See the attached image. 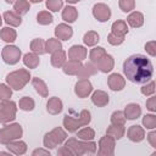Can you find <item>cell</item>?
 Returning <instances> with one entry per match:
<instances>
[{"instance_id":"7c38bea8","label":"cell","mask_w":156,"mask_h":156,"mask_svg":"<svg viewBox=\"0 0 156 156\" xmlns=\"http://www.w3.org/2000/svg\"><path fill=\"white\" fill-rule=\"evenodd\" d=\"M107 85L113 91H121L126 87V79L119 73H112L107 78Z\"/></svg>"},{"instance_id":"ee69618b","label":"cell","mask_w":156,"mask_h":156,"mask_svg":"<svg viewBox=\"0 0 156 156\" xmlns=\"http://www.w3.org/2000/svg\"><path fill=\"white\" fill-rule=\"evenodd\" d=\"M118 6L123 12H130L135 7V0H119Z\"/></svg>"},{"instance_id":"277c9868","label":"cell","mask_w":156,"mask_h":156,"mask_svg":"<svg viewBox=\"0 0 156 156\" xmlns=\"http://www.w3.org/2000/svg\"><path fill=\"white\" fill-rule=\"evenodd\" d=\"M30 79V73L26 68H20L10 72L6 76V84L13 90H21Z\"/></svg>"},{"instance_id":"1f68e13d","label":"cell","mask_w":156,"mask_h":156,"mask_svg":"<svg viewBox=\"0 0 156 156\" xmlns=\"http://www.w3.org/2000/svg\"><path fill=\"white\" fill-rule=\"evenodd\" d=\"M29 9H30V2L28 0H17L13 4V11L20 16L26 15L29 11Z\"/></svg>"},{"instance_id":"7dc6e473","label":"cell","mask_w":156,"mask_h":156,"mask_svg":"<svg viewBox=\"0 0 156 156\" xmlns=\"http://www.w3.org/2000/svg\"><path fill=\"white\" fill-rule=\"evenodd\" d=\"M145 50L146 52L150 55V56H156V41L155 40H151V41H147L145 44Z\"/></svg>"},{"instance_id":"db71d44e","label":"cell","mask_w":156,"mask_h":156,"mask_svg":"<svg viewBox=\"0 0 156 156\" xmlns=\"http://www.w3.org/2000/svg\"><path fill=\"white\" fill-rule=\"evenodd\" d=\"M29 2H33V4H38V2H41L43 0H28Z\"/></svg>"},{"instance_id":"b9f144b4","label":"cell","mask_w":156,"mask_h":156,"mask_svg":"<svg viewBox=\"0 0 156 156\" xmlns=\"http://www.w3.org/2000/svg\"><path fill=\"white\" fill-rule=\"evenodd\" d=\"M48 10L52 11V12H57L62 9L63 6V0H46L45 2Z\"/></svg>"},{"instance_id":"ab89813d","label":"cell","mask_w":156,"mask_h":156,"mask_svg":"<svg viewBox=\"0 0 156 156\" xmlns=\"http://www.w3.org/2000/svg\"><path fill=\"white\" fill-rule=\"evenodd\" d=\"M143 126L146 129H155L156 128V116L152 113L145 115L143 117Z\"/></svg>"},{"instance_id":"60d3db41","label":"cell","mask_w":156,"mask_h":156,"mask_svg":"<svg viewBox=\"0 0 156 156\" xmlns=\"http://www.w3.org/2000/svg\"><path fill=\"white\" fill-rule=\"evenodd\" d=\"M126 123V117L123 111H115L111 115V124H119V126H124Z\"/></svg>"},{"instance_id":"7402d4cb","label":"cell","mask_w":156,"mask_h":156,"mask_svg":"<svg viewBox=\"0 0 156 156\" xmlns=\"http://www.w3.org/2000/svg\"><path fill=\"white\" fill-rule=\"evenodd\" d=\"M123 113H124L126 119L133 121V119H136V118L140 117V115H141V107H140L138 104L132 102V104H128V105L124 107Z\"/></svg>"},{"instance_id":"5bb4252c","label":"cell","mask_w":156,"mask_h":156,"mask_svg":"<svg viewBox=\"0 0 156 156\" xmlns=\"http://www.w3.org/2000/svg\"><path fill=\"white\" fill-rule=\"evenodd\" d=\"M127 136L133 143H140L145 138V130L140 126H130L127 130Z\"/></svg>"},{"instance_id":"d6a6232c","label":"cell","mask_w":156,"mask_h":156,"mask_svg":"<svg viewBox=\"0 0 156 156\" xmlns=\"http://www.w3.org/2000/svg\"><path fill=\"white\" fill-rule=\"evenodd\" d=\"M30 50L32 52L37 54V55H43L45 54V41L40 38L33 39L30 41Z\"/></svg>"},{"instance_id":"681fc988","label":"cell","mask_w":156,"mask_h":156,"mask_svg":"<svg viewBox=\"0 0 156 156\" xmlns=\"http://www.w3.org/2000/svg\"><path fill=\"white\" fill-rule=\"evenodd\" d=\"M147 141L150 143V145L154 149H156V132L155 130H152V132H150L147 134Z\"/></svg>"},{"instance_id":"83f0119b","label":"cell","mask_w":156,"mask_h":156,"mask_svg":"<svg viewBox=\"0 0 156 156\" xmlns=\"http://www.w3.org/2000/svg\"><path fill=\"white\" fill-rule=\"evenodd\" d=\"M62 20L65 22H68V23H73L77 18H78V11L76 7L73 6H69L67 5L63 10H62Z\"/></svg>"},{"instance_id":"44dd1931","label":"cell","mask_w":156,"mask_h":156,"mask_svg":"<svg viewBox=\"0 0 156 156\" xmlns=\"http://www.w3.org/2000/svg\"><path fill=\"white\" fill-rule=\"evenodd\" d=\"M6 146L9 149V152H12L15 155H23L27 152V144L20 139H16V140L7 143Z\"/></svg>"},{"instance_id":"e0dca14e","label":"cell","mask_w":156,"mask_h":156,"mask_svg":"<svg viewBox=\"0 0 156 156\" xmlns=\"http://www.w3.org/2000/svg\"><path fill=\"white\" fill-rule=\"evenodd\" d=\"M82 61H78V60H68L65 62V65L62 66V69H63V73L65 74H68V76H77V73L79 72V69L82 68Z\"/></svg>"},{"instance_id":"9f6ffc18","label":"cell","mask_w":156,"mask_h":156,"mask_svg":"<svg viewBox=\"0 0 156 156\" xmlns=\"http://www.w3.org/2000/svg\"><path fill=\"white\" fill-rule=\"evenodd\" d=\"M1 23H2V17L0 16V26H1Z\"/></svg>"},{"instance_id":"74e56055","label":"cell","mask_w":156,"mask_h":156,"mask_svg":"<svg viewBox=\"0 0 156 156\" xmlns=\"http://www.w3.org/2000/svg\"><path fill=\"white\" fill-rule=\"evenodd\" d=\"M52 21H54L52 15L49 11H40L37 15V22L41 26H48V24L52 23Z\"/></svg>"},{"instance_id":"9c48e42d","label":"cell","mask_w":156,"mask_h":156,"mask_svg":"<svg viewBox=\"0 0 156 156\" xmlns=\"http://www.w3.org/2000/svg\"><path fill=\"white\" fill-rule=\"evenodd\" d=\"M115 146H116V139H113L110 135L101 136L99 140V150L98 155L100 156H112L115 152Z\"/></svg>"},{"instance_id":"e575fe53","label":"cell","mask_w":156,"mask_h":156,"mask_svg":"<svg viewBox=\"0 0 156 156\" xmlns=\"http://www.w3.org/2000/svg\"><path fill=\"white\" fill-rule=\"evenodd\" d=\"M62 49V44L57 38H50L45 41V52L52 54L54 51H57Z\"/></svg>"},{"instance_id":"3957f363","label":"cell","mask_w":156,"mask_h":156,"mask_svg":"<svg viewBox=\"0 0 156 156\" xmlns=\"http://www.w3.org/2000/svg\"><path fill=\"white\" fill-rule=\"evenodd\" d=\"M91 121V115L88 110H82L78 116L66 115L63 117V127L69 133H76L80 127L88 126Z\"/></svg>"},{"instance_id":"cb8c5ba5","label":"cell","mask_w":156,"mask_h":156,"mask_svg":"<svg viewBox=\"0 0 156 156\" xmlns=\"http://www.w3.org/2000/svg\"><path fill=\"white\" fill-rule=\"evenodd\" d=\"M127 23L132 28H140L144 24V15L139 11H133L127 17Z\"/></svg>"},{"instance_id":"603a6c76","label":"cell","mask_w":156,"mask_h":156,"mask_svg":"<svg viewBox=\"0 0 156 156\" xmlns=\"http://www.w3.org/2000/svg\"><path fill=\"white\" fill-rule=\"evenodd\" d=\"M66 61H67V55H66V52H65L62 49H60V50H57V51H54V52L51 54L50 62H51V65H52L54 67H56V68H62V66L65 65Z\"/></svg>"},{"instance_id":"ffe728a7","label":"cell","mask_w":156,"mask_h":156,"mask_svg":"<svg viewBox=\"0 0 156 156\" xmlns=\"http://www.w3.org/2000/svg\"><path fill=\"white\" fill-rule=\"evenodd\" d=\"M62 108H63V104H62L61 99L57 96L50 98L46 102V111L50 115H58L62 111Z\"/></svg>"},{"instance_id":"4dcf8cb0","label":"cell","mask_w":156,"mask_h":156,"mask_svg":"<svg viewBox=\"0 0 156 156\" xmlns=\"http://www.w3.org/2000/svg\"><path fill=\"white\" fill-rule=\"evenodd\" d=\"M39 55L34 54V52H27L24 56H23V63L26 67H28L29 69H33V68H37L39 66Z\"/></svg>"},{"instance_id":"6f0895ef","label":"cell","mask_w":156,"mask_h":156,"mask_svg":"<svg viewBox=\"0 0 156 156\" xmlns=\"http://www.w3.org/2000/svg\"><path fill=\"white\" fill-rule=\"evenodd\" d=\"M80 1H82V0H80Z\"/></svg>"},{"instance_id":"8d00e7d4","label":"cell","mask_w":156,"mask_h":156,"mask_svg":"<svg viewBox=\"0 0 156 156\" xmlns=\"http://www.w3.org/2000/svg\"><path fill=\"white\" fill-rule=\"evenodd\" d=\"M18 107L22 110V111H33L34 107H35V102L32 98L29 96H23L20 99V102H18Z\"/></svg>"},{"instance_id":"bcb514c9","label":"cell","mask_w":156,"mask_h":156,"mask_svg":"<svg viewBox=\"0 0 156 156\" xmlns=\"http://www.w3.org/2000/svg\"><path fill=\"white\" fill-rule=\"evenodd\" d=\"M107 41L111 45H113V46H118V45H121L124 41V37H121V35H116L113 33H110L107 35Z\"/></svg>"},{"instance_id":"f35d334b","label":"cell","mask_w":156,"mask_h":156,"mask_svg":"<svg viewBox=\"0 0 156 156\" xmlns=\"http://www.w3.org/2000/svg\"><path fill=\"white\" fill-rule=\"evenodd\" d=\"M104 55H106V50L104 49V48H101V46H95L94 49H91L90 50V52H89V58H90V61L91 62H98Z\"/></svg>"},{"instance_id":"f546056e","label":"cell","mask_w":156,"mask_h":156,"mask_svg":"<svg viewBox=\"0 0 156 156\" xmlns=\"http://www.w3.org/2000/svg\"><path fill=\"white\" fill-rule=\"evenodd\" d=\"M124 133H126L124 126H119V124H111V126L107 127V129H106V134L110 135V136H112V138L116 139V140L121 139V138L124 135Z\"/></svg>"},{"instance_id":"f1b7e54d","label":"cell","mask_w":156,"mask_h":156,"mask_svg":"<svg viewBox=\"0 0 156 156\" xmlns=\"http://www.w3.org/2000/svg\"><path fill=\"white\" fill-rule=\"evenodd\" d=\"M0 38L4 41L11 44L17 39V32L11 27H4L0 29Z\"/></svg>"},{"instance_id":"4fadbf2b","label":"cell","mask_w":156,"mask_h":156,"mask_svg":"<svg viewBox=\"0 0 156 156\" xmlns=\"http://www.w3.org/2000/svg\"><path fill=\"white\" fill-rule=\"evenodd\" d=\"M95 65H96V67H98V69L100 72L107 73V72H111L113 69V67H115V60H113V57L111 55L106 54L98 62H95Z\"/></svg>"},{"instance_id":"d590c367","label":"cell","mask_w":156,"mask_h":156,"mask_svg":"<svg viewBox=\"0 0 156 156\" xmlns=\"http://www.w3.org/2000/svg\"><path fill=\"white\" fill-rule=\"evenodd\" d=\"M77 136L80 140H93L95 138V130L90 127H84L79 130H77Z\"/></svg>"},{"instance_id":"c3c4849f","label":"cell","mask_w":156,"mask_h":156,"mask_svg":"<svg viewBox=\"0 0 156 156\" xmlns=\"http://www.w3.org/2000/svg\"><path fill=\"white\" fill-rule=\"evenodd\" d=\"M146 108L151 112L156 111V96H151L146 100Z\"/></svg>"},{"instance_id":"836d02e7","label":"cell","mask_w":156,"mask_h":156,"mask_svg":"<svg viewBox=\"0 0 156 156\" xmlns=\"http://www.w3.org/2000/svg\"><path fill=\"white\" fill-rule=\"evenodd\" d=\"M99 40H100V35L94 30L87 32L84 34V37H83V41H84V44L87 46H94V45H96L99 43Z\"/></svg>"},{"instance_id":"5b68a950","label":"cell","mask_w":156,"mask_h":156,"mask_svg":"<svg viewBox=\"0 0 156 156\" xmlns=\"http://www.w3.org/2000/svg\"><path fill=\"white\" fill-rule=\"evenodd\" d=\"M66 138H67V133L61 127H56L44 135V139H43L44 147L51 150V149L61 145L66 140Z\"/></svg>"},{"instance_id":"7a4b0ae2","label":"cell","mask_w":156,"mask_h":156,"mask_svg":"<svg viewBox=\"0 0 156 156\" xmlns=\"http://www.w3.org/2000/svg\"><path fill=\"white\" fill-rule=\"evenodd\" d=\"M65 146H67L73 156H83V155H91L96 152V143L93 140H80L77 138H69L66 140Z\"/></svg>"},{"instance_id":"52a82bcc","label":"cell","mask_w":156,"mask_h":156,"mask_svg":"<svg viewBox=\"0 0 156 156\" xmlns=\"http://www.w3.org/2000/svg\"><path fill=\"white\" fill-rule=\"evenodd\" d=\"M16 112H17V105L15 101L10 99L2 100L0 102V123L7 124L12 122L16 118Z\"/></svg>"},{"instance_id":"d4e9b609","label":"cell","mask_w":156,"mask_h":156,"mask_svg":"<svg viewBox=\"0 0 156 156\" xmlns=\"http://www.w3.org/2000/svg\"><path fill=\"white\" fill-rule=\"evenodd\" d=\"M2 20L6 22V24L11 27H18L22 23V18L20 15H17L15 11H5L2 15Z\"/></svg>"},{"instance_id":"8fae6325","label":"cell","mask_w":156,"mask_h":156,"mask_svg":"<svg viewBox=\"0 0 156 156\" xmlns=\"http://www.w3.org/2000/svg\"><path fill=\"white\" fill-rule=\"evenodd\" d=\"M91 91H93V85L88 78L87 79H79L74 85V94L80 99L88 98L91 94Z\"/></svg>"},{"instance_id":"ac0fdd59","label":"cell","mask_w":156,"mask_h":156,"mask_svg":"<svg viewBox=\"0 0 156 156\" xmlns=\"http://www.w3.org/2000/svg\"><path fill=\"white\" fill-rule=\"evenodd\" d=\"M87 49L82 45H72L68 50V58L71 60H78V61H83L87 57Z\"/></svg>"},{"instance_id":"d6986e66","label":"cell","mask_w":156,"mask_h":156,"mask_svg":"<svg viewBox=\"0 0 156 156\" xmlns=\"http://www.w3.org/2000/svg\"><path fill=\"white\" fill-rule=\"evenodd\" d=\"M110 96L104 90H95L91 95V102L98 107H104L108 104Z\"/></svg>"},{"instance_id":"f5cc1de1","label":"cell","mask_w":156,"mask_h":156,"mask_svg":"<svg viewBox=\"0 0 156 156\" xmlns=\"http://www.w3.org/2000/svg\"><path fill=\"white\" fill-rule=\"evenodd\" d=\"M65 1H67L68 4H77V2L80 1V0H65Z\"/></svg>"},{"instance_id":"2e32d148","label":"cell","mask_w":156,"mask_h":156,"mask_svg":"<svg viewBox=\"0 0 156 156\" xmlns=\"http://www.w3.org/2000/svg\"><path fill=\"white\" fill-rule=\"evenodd\" d=\"M98 67L94 62L89 61V62H85L84 65H82V68L79 69V72L77 73V77L80 78V79H87L89 78L90 76H94L96 72H98Z\"/></svg>"},{"instance_id":"30bf717a","label":"cell","mask_w":156,"mask_h":156,"mask_svg":"<svg viewBox=\"0 0 156 156\" xmlns=\"http://www.w3.org/2000/svg\"><path fill=\"white\" fill-rule=\"evenodd\" d=\"M93 16L99 22H106L111 17V10L106 4L99 2L93 6Z\"/></svg>"},{"instance_id":"7bdbcfd3","label":"cell","mask_w":156,"mask_h":156,"mask_svg":"<svg viewBox=\"0 0 156 156\" xmlns=\"http://www.w3.org/2000/svg\"><path fill=\"white\" fill-rule=\"evenodd\" d=\"M140 91H141V94L145 95V96H151V95H154V93H155V82H154V80H149L147 83L143 84Z\"/></svg>"},{"instance_id":"9a60e30c","label":"cell","mask_w":156,"mask_h":156,"mask_svg":"<svg viewBox=\"0 0 156 156\" xmlns=\"http://www.w3.org/2000/svg\"><path fill=\"white\" fill-rule=\"evenodd\" d=\"M54 33L58 40H68L73 35V29L71 26H68L66 23H60L56 26Z\"/></svg>"},{"instance_id":"f6af8a7d","label":"cell","mask_w":156,"mask_h":156,"mask_svg":"<svg viewBox=\"0 0 156 156\" xmlns=\"http://www.w3.org/2000/svg\"><path fill=\"white\" fill-rule=\"evenodd\" d=\"M12 95V89L7 84H0V101L10 99Z\"/></svg>"},{"instance_id":"4316f807","label":"cell","mask_w":156,"mask_h":156,"mask_svg":"<svg viewBox=\"0 0 156 156\" xmlns=\"http://www.w3.org/2000/svg\"><path fill=\"white\" fill-rule=\"evenodd\" d=\"M111 33H113L116 35L126 37V34L128 33L127 22H124L123 20H117L116 22H113L112 26H111Z\"/></svg>"},{"instance_id":"8992f818","label":"cell","mask_w":156,"mask_h":156,"mask_svg":"<svg viewBox=\"0 0 156 156\" xmlns=\"http://www.w3.org/2000/svg\"><path fill=\"white\" fill-rule=\"evenodd\" d=\"M23 134L22 126L20 123H11V124H5L0 129V143L6 145L7 143L20 139Z\"/></svg>"},{"instance_id":"6da1fadb","label":"cell","mask_w":156,"mask_h":156,"mask_svg":"<svg viewBox=\"0 0 156 156\" xmlns=\"http://www.w3.org/2000/svg\"><path fill=\"white\" fill-rule=\"evenodd\" d=\"M123 73L128 80L135 84H145L154 76V66L151 61L141 55L134 54L123 62Z\"/></svg>"},{"instance_id":"816d5d0a","label":"cell","mask_w":156,"mask_h":156,"mask_svg":"<svg viewBox=\"0 0 156 156\" xmlns=\"http://www.w3.org/2000/svg\"><path fill=\"white\" fill-rule=\"evenodd\" d=\"M32 155L33 156H38V155H45V156H50V151H49V149H35L33 152H32Z\"/></svg>"},{"instance_id":"ba28073f","label":"cell","mask_w":156,"mask_h":156,"mask_svg":"<svg viewBox=\"0 0 156 156\" xmlns=\"http://www.w3.org/2000/svg\"><path fill=\"white\" fill-rule=\"evenodd\" d=\"M21 56H22V51L16 45H10L9 44V45L2 48L1 57H2L4 62L7 63V65H16L20 61Z\"/></svg>"},{"instance_id":"484cf974","label":"cell","mask_w":156,"mask_h":156,"mask_svg":"<svg viewBox=\"0 0 156 156\" xmlns=\"http://www.w3.org/2000/svg\"><path fill=\"white\" fill-rule=\"evenodd\" d=\"M32 84H33L35 91H37L40 96H43V98H48V96H49V88H48L46 83H45L43 79L35 77V78L32 79Z\"/></svg>"},{"instance_id":"f907efd6","label":"cell","mask_w":156,"mask_h":156,"mask_svg":"<svg viewBox=\"0 0 156 156\" xmlns=\"http://www.w3.org/2000/svg\"><path fill=\"white\" fill-rule=\"evenodd\" d=\"M57 155H60V156H62V155H65V156H73V154L71 152V150L67 147V146H61L58 150H57Z\"/></svg>"},{"instance_id":"11a10c76","label":"cell","mask_w":156,"mask_h":156,"mask_svg":"<svg viewBox=\"0 0 156 156\" xmlns=\"http://www.w3.org/2000/svg\"><path fill=\"white\" fill-rule=\"evenodd\" d=\"M5 1H6L7 4H15V2L17 1V0H5Z\"/></svg>"}]
</instances>
